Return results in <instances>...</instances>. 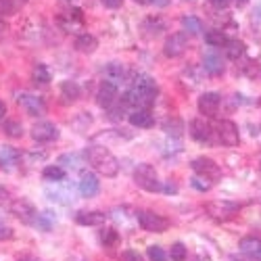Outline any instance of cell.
Masks as SVG:
<instances>
[{
    "label": "cell",
    "mask_w": 261,
    "mask_h": 261,
    "mask_svg": "<svg viewBox=\"0 0 261 261\" xmlns=\"http://www.w3.org/2000/svg\"><path fill=\"white\" fill-rule=\"evenodd\" d=\"M157 94H159V88H157L155 80L146 73H136L132 88L123 94V105L134 107V109H148L155 102Z\"/></svg>",
    "instance_id": "obj_1"
},
{
    "label": "cell",
    "mask_w": 261,
    "mask_h": 261,
    "mask_svg": "<svg viewBox=\"0 0 261 261\" xmlns=\"http://www.w3.org/2000/svg\"><path fill=\"white\" fill-rule=\"evenodd\" d=\"M86 159H88V163L100 173V176H107V178L117 176L119 161L109 148H105V146H88L86 148Z\"/></svg>",
    "instance_id": "obj_2"
},
{
    "label": "cell",
    "mask_w": 261,
    "mask_h": 261,
    "mask_svg": "<svg viewBox=\"0 0 261 261\" xmlns=\"http://www.w3.org/2000/svg\"><path fill=\"white\" fill-rule=\"evenodd\" d=\"M134 182L136 186H140L146 192H159L161 190V182L157 176V169L148 163H140L134 169Z\"/></svg>",
    "instance_id": "obj_3"
},
{
    "label": "cell",
    "mask_w": 261,
    "mask_h": 261,
    "mask_svg": "<svg viewBox=\"0 0 261 261\" xmlns=\"http://www.w3.org/2000/svg\"><path fill=\"white\" fill-rule=\"evenodd\" d=\"M213 134L217 136V140H220L222 144H226V146H238V142H241L238 127L230 119H220V121H217L213 125Z\"/></svg>",
    "instance_id": "obj_4"
},
{
    "label": "cell",
    "mask_w": 261,
    "mask_h": 261,
    "mask_svg": "<svg viewBox=\"0 0 261 261\" xmlns=\"http://www.w3.org/2000/svg\"><path fill=\"white\" fill-rule=\"evenodd\" d=\"M207 213L217 222H226V220H232V217L241 211V205H236L232 201H211L205 205Z\"/></svg>",
    "instance_id": "obj_5"
},
{
    "label": "cell",
    "mask_w": 261,
    "mask_h": 261,
    "mask_svg": "<svg viewBox=\"0 0 261 261\" xmlns=\"http://www.w3.org/2000/svg\"><path fill=\"white\" fill-rule=\"evenodd\" d=\"M190 167L194 169V173H197V176H203V178H207V180H211V182L217 180V178H222L220 165H217L213 159H209V157H197V159H192Z\"/></svg>",
    "instance_id": "obj_6"
},
{
    "label": "cell",
    "mask_w": 261,
    "mask_h": 261,
    "mask_svg": "<svg viewBox=\"0 0 261 261\" xmlns=\"http://www.w3.org/2000/svg\"><path fill=\"white\" fill-rule=\"evenodd\" d=\"M15 100H17L21 107H23L30 115H34V117H40V115H44V113H46V105H44V100H42L40 96H36V94L19 92Z\"/></svg>",
    "instance_id": "obj_7"
},
{
    "label": "cell",
    "mask_w": 261,
    "mask_h": 261,
    "mask_svg": "<svg viewBox=\"0 0 261 261\" xmlns=\"http://www.w3.org/2000/svg\"><path fill=\"white\" fill-rule=\"evenodd\" d=\"M186 46H188L186 34H184V32H173V34L167 36V40H165L163 53H165V57H169V59H176V57L184 55Z\"/></svg>",
    "instance_id": "obj_8"
},
{
    "label": "cell",
    "mask_w": 261,
    "mask_h": 261,
    "mask_svg": "<svg viewBox=\"0 0 261 261\" xmlns=\"http://www.w3.org/2000/svg\"><path fill=\"white\" fill-rule=\"evenodd\" d=\"M138 224L146 232H163L167 230V220L153 211H140L138 213Z\"/></svg>",
    "instance_id": "obj_9"
},
{
    "label": "cell",
    "mask_w": 261,
    "mask_h": 261,
    "mask_svg": "<svg viewBox=\"0 0 261 261\" xmlns=\"http://www.w3.org/2000/svg\"><path fill=\"white\" fill-rule=\"evenodd\" d=\"M32 138L36 142H55L59 138V127L50 121H38L32 127Z\"/></svg>",
    "instance_id": "obj_10"
},
{
    "label": "cell",
    "mask_w": 261,
    "mask_h": 261,
    "mask_svg": "<svg viewBox=\"0 0 261 261\" xmlns=\"http://www.w3.org/2000/svg\"><path fill=\"white\" fill-rule=\"evenodd\" d=\"M11 213L23 224H34V220H36V207L25 199H17L11 205Z\"/></svg>",
    "instance_id": "obj_11"
},
{
    "label": "cell",
    "mask_w": 261,
    "mask_h": 261,
    "mask_svg": "<svg viewBox=\"0 0 261 261\" xmlns=\"http://www.w3.org/2000/svg\"><path fill=\"white\" fill-rule=\"evenodd\" d=\"M96 102L102 109H109L117 102V84L111 82H100L98 90H96Z\"/></svg>",
    "instance_id": "obj_12"
},
{
    "label": "cell",
    "mask_w": 261,
    "mask_h": 261,
    "mask_svg": "<svg viewBox=\"0 0 261 261\" xmlns=\"http://www.w3.org/2000/svg\"><path fill=\"white\" fill-rule=\"evenodd\" d=\"M220 105H222V96L220 94L217 92H205L199 98V111L203 115H207V117H213L217 113V109H220Z\"/></svg>",
    "instance_id": "obj_13"
},
{
    "label": "cell",
    "mask_w": 261,
    "mask_h": 261,
    "mask_svg": "<svg viewBox=\"0 0 261 261\" xmlns=\"http://www.w3.org/2000/svg\"><path fill=\"white\" fill-rule=\"evenodd\" d=\"M190 136L197 142H211L213 127L203 119H192L190 121Z\"/></svg>",
    "instance_id": "obj_14"
},
{
    "label": "cell",
    "mask_w": 261,
    "mask_h": 261,
    "mask_svg": "<svg viewBox=\"0 0 261 261\" xmlns=\"http://www.w3.org/2000/svg\"><path fill=\"white\" fill-rule=\"evenodd\" d=\"M77 188H80V192L84 194V197H94V194H98L100 182H98V178L94 176L92 171H84L82 176H80Z\"/></svg>",
    "instance_id": "obj_15"
},
{
    "label": "cell",
    "mask_w": 261,
    "mask_h": 261,
    "mask_svg": "<svg viewBox=\"0 0 261 261\" xmlns=\"http://www.w3.org/2000/svg\"><path fill=\"white\" fill-rule=\"evenodd\" d=\"M19 163V150L7 144H0V169L13 171Z\"/></svg>",
    "instance_id": "obj_16"
},
{
    "label": "cell",
    "mask_w": 261,
    "mask_h": 261,
    "mask_svg": "<svg viewBox=\"0 0 261 261\" xmlns=\"http://www.w3.org/2000/svg\"><path fill=\"white\" fill-rule=\"evenodd\" d=\"M203 69L209 73V75H222L226 65H224V59L217 55V53H207L203 57Z\"/></svg>",
    "instance_id": "obj_17"
},
{
    "label": "cell",
    "mask_w": 261,
    "mask_h": 261,
    "mask_svg": "<svg viewBox=\"0 0 261 261\" xmlns=\"http://www.w3.org/2000/svg\"><path fill=\"white\" fill-rule=\"evenodd\" d=\"M127 119L134 127H144V129L153 127V123H155V117H153V113H150V109H134Z\"/></svg>",
    "instance_id": "obj_18"
},
{
    "label": "cell",
    "mask_w": 261,
    "mask_h": 261,
    "mask_svg": "<svg viewBox=\"0 0 261 261\" xmlns=\"http://www.w3.org/2000/svg\"><path fill=\"white\" fill-rule=\"evenodd\" d=\"M243 255L251 257V259H261V238L257 236H245L241 245H238Z\"/></svg>",
    "instance_id": "obj_19"
},
{
    "label": "cell",
    "mask_w": 261,
    "mask_h": 261,
    "mask_svg": "<svg viewBox=\"0 0 261 261\" xmlns=\"http://www.w3.org/2000/svg\"><path fill=\"white\" fill-rule=\"evenodd\" d=\"M105 217L107 215L100 213V211H80L75 215V222L80 226H100L105 222Z\"/></svg>",
    "instance_id": "obj_20"
},
{
    "label": "cell",
    "mask_w": 261,
    "mask_h": 261,
    "mask_svg": "<svg viewBox=\"0 0 261 261\" xmlns=\"http://www.w3.org/2000/svg\"><path fill=\"white\" fill-rule=\"evenodd\" d=\"M75 48L80 53H84V55H92L98 48V40L94 36H90V34H80L75 38Z\"/></svg>",
    "instance_id": "obj_21"
},
{
    "label": "cell",
    "mask_w": 261,
    "mask_h": 261,
    "mask_svg": "<svg viewBox=\"0 0 261 261\" xmlns=\"http://www.w3.org/2000/svg\"><path fill=\"white\" fill-rule=\"evenodd\" d=\"M123 65L121 63H107V67H105V77L107 82H111V84H119L123 80Z\"/></svg>",
    "instance_id": "obj_22"
},
{
    "label": "cell",
    "mask_w": 261,
    "mask_h": 261,
    "mask_svg": "<svg viewBox=\"0 0 261 261\" xmlns=\"http://www.w3.org/2000/svg\"><path fill=\"white\" fill-rule=\"evenodd\" d=\"M182 28L186 34L190 36H199L203 32V23H201V19L199 17H194V15H186L182 17Z\"/></svg>",
    "instance_id": "obj_23"
},
{
    "label": "cell",
    "mask_w": 261,
    "mask_h": 261,
    "mask_svg": "<svg viewBox=\"0 0 261 261\" xmlns=\"http://www.w3.org/2000/svg\"><path fill=\"white\" fill-rule=\"evenodd\" d=\"M165 21L161 19V17H148V19H144V23H142V30L146 32V34H153V36H157V34H161V32H165Z\"/></svg>",
    "instance_id": "obj_24"
},
{
    "label": "cell",
    "mask_w": 261,
    "mask_h": 261,
    "mask_svg": "<svg viewBox=\"0 0 261 261\" xmlns=\"http://www.w3.org/2000/svg\"><path fill=\"white\" fill-rule=\"evenodd\" d=\"M224 48H226V57H228L230 61H238V59L245 55V50H247L241 40H228V44H226Z\"/></svg>",
    "instance_id": "obj_25"
},
{
    "label": "cell",
    "mask_w": 261,
    "mask_h": 261,
    "mask_svg": "<svg viewBox=\"0 0 261 261\" xmlns=\"http://www.w3.org/2000/svg\"><path fill=\"white\" fill-rule=\"evenodd\" d=\"M205 42H207L209 46H213V48H224L228 44V38L220 30H211V32L205 34Z\"/></svg>",
    "instance_id": "obj_26"
},
{
    "label": "cell",
    "mask_w": 261,
    "mask_h": 261,
    "mask_svg": "<svg viewBox=\"0 0 261 261\" xmlns=\"http://www.w3.org/2000/svg\"><path fill=\"white\" fill-rule=\"evenodd\" d=\"M61 94H63V98L67 100V102H73V100L80 98V86L75 82H71V80L63 82L61 84Z\"/></svg>",
    "instance_id": "obj_27"
},
{
    "label": "cell",
    "mask_w": 261,
    "mask_h": 261,
    "mask_svg": "<svg viewBox=\"0 0 261 261\" xmlns=\"http://www.w3.org/2000/svg\"><path fill=\"white\" fill-rule=\"evenodd\" d=\"M32 77H34L36 84L44 86V84H48V82L53 80V73H50V69L46 67L44 63H38L36 67H34V71H32Z\"/></svg>",
    "instance_id": "obj_28"
},
{
    "label": "cell",
    "mask_w": 261,
    "mask_h": 261,
    "mask_svg": "<svg viewBox=\"0 0 261 261\" xmlns=\"http://www.w3.org/2000/svg\"><path fill=\"white\" fill-rule=\"evenodd\" d=\"M42 176H44V180H48V182H63L67 173H65V169L61 165H48V167H44V171H42Z\"/></svg>",
    "instance_id": "obj_29"
},
{
    "label": "cell",
    "mask_w": 261,
    "mask_h": 261,
    "mask_svg": "<svg viewBox=\"0 0 261 261\" xmlns=\"http://www.w3.org/2000/svg\"><path fill=\"white\" fill-rule=\"evenodd\" d=\"M100 243L107 247V249H111V247H117L119 245V232L113 230V228H107L100 232Z\"/></svg>",
    "instance_id": "obj_30"
},
{
    "label": "cell",
    "mask_w": 261,
    "mask_h": 261,
    "mask_svg": "<svg viewBox=\"0 0 261 261\" xmlns=\"http://www.w3.org/2000/svg\"><path fill=\"white\" fill-rule=\"evenodd\" d=\"M3 129H5V134H7L9 138H21V136H23V125H21L17 119H9V121H5Z\"/></svg>",
    "instance_id": "obj_31"
},
{
    "label": "cell",
    "mask_w": 261,
    "mask_h": 261,
    "mask_svg": "<svg viewBox=\"0 0 261 261\" xmlns=\"http://www.w3.org/2000/svg\"><path fill=\"white\" fill-rule=\"evenodd\" d=\"M243 71H245V75L251 77L253 82H261V65H259V63H255V61L247 63Z\"/></svg>",
    "instance_id": "obj_32"
},
{
    "label": "cell",
    "mask_w": 261,
    "mask_h": 261,
    "mask_svg": "<svg viewBox=\"0 0 261 261\" xmlns=\"http://www.w3.org/2000/svg\"><path fill=\"white\" fill-rule=\"evenodd\" d=\"M169 257H171V261H184L186 259V247L182 243H173L169 249Z\"/></svg>",
    "instance_id": "obj_33"
},
{
    "label": "cell",
    "mask_w": 261,
    "mask_h": 261,
    "mask_svg": "<svg viewBox=\"0 0 261 261\" xmlns=\"http://www.w3.org/2000/svg\"><path fill=\"white\" fill-rule=\"evenodd\" d=\"M165 132H167L169 136H173V138H180V136H182V123H180L178 119L167 121V123H165Z\"/></svg>",
    "instance_id": "obj_34"
},
{
    "label": "cell",
    "mask_w": 261,
    "mask_h": 261,
    "mask_svg": "<svg viewBox=\"0 0 261 261\" xmlns=\"http://www.w3.org/2000/svg\"><path fill=\"white\" fill-rule=\"evenodd\" d=\"M190 184H192L194 190H201V192H207V190L211 188V180H207V178H203V176H194V178L190 180Z\"/></svg>",
    "instance_id": "obj_35"
},
{
    "label": "cell",
    "mask_w": 261,
    "mask_h": 261,
    "mask_svg": "<svg viewBox=\"0 0 261 261\" xmlns=\"http://www.w3.org/2000/svg\"><path fill=\"white\" fill-rule=\"evenodd\" d=\"M148 259L150 261H167V253L161 249V247H157V245H153V247H148Z\"/></svg>",
    "instance_id": "obj_36"
},
{
    "label": "cell",
    "mask_w": 261,
    "mask_h": 261,
    "mask_svg": "<svg viewBox=\"0 0 261 261\" xmlns=\"http://www.w3.org/2000/svg\"><path fill=\"white\" fill-rule=\"evenodd\" d=\"M13 238V228L0 224V241H11Z\"/></svg>",
    "instance_id": "obj_37"
},
{
    "label": "cell",
    "mask_w": 261,
    "mask_h": 261,
    "mask_svg": "<svg viewBox=\"0 0 261 261\" xmlns=\"http://www.w3.org/2000/svg\"><path fill=\"white\" fill-rule=\"evenodd\" d=\"M13 11V0H0V15Z\"/></svg>",
    "instance_id": "obj_38"
},
{
    "label": "cell",
    "mask_w": 261,
    "mask_h": 261,
    "mask_svg": "<svg viewBox=\"0 0 261 261\" xmlns=\"http://www.w3.org/2000/svg\"><path fill=\"white\" fill-rule=\"evenodd\" d=\"M123 261H142V257L136 251H125L123 253Z\"/></svg>",
    "instance_id": "obj_39"
},
{
    "label": "cell",
    "mask_w": 261,
    "mask_h": 261,
    "mask_svg": "<svg viewBox=\"0 0 261 261\" xmlns=\"http://www.w3.org/2000/svg\"><path fill=\"white\" fill-rule=\"evenodd\" d=\"M102 5H105L107 9H121L123 0H102Z\"/></svg>",
    "instance_id": "obj_40"
},
{
    "label": "cell",
    "mask_w": 261,
    "mask_h": 261,
    "mask_svg": "<svg viewBox=\"0 0 261 261\" xmlns=\"http://www.w3.org/2000/svg\"><path fill=\"white\" fill-rule=\"evenodd\" d=\"M209 3L215 7V9H226L230 5V0H209Z\"/></svg>",
    "instance_id": "obj_41"
},
{
    "label": "cell",
    "mask_w": 261,
    "mask_h": 261,
    "mask_svg": "<svg viewBox=\"0 0 261 261\" xmlns=\"http://www.w3.org/2000/svg\"><path fill=\"white\" fill-rule=\"evenodd\" d=\"M161 190H163V192H169V194H176L178 188L173 186V184H161Z\"/></svg>",
    "instance_id": "obj_42"
},
{
    "label": "cell",
    "mask_w": 261,
    "mask_h": 261,
    "mask_svg": "<svg viewBox=\"0 0 261 261\" xmlns=\"http://www.w3.org/2000/svg\"><path fill=\"white\" fill-rule=\"evenodd\" d=\"M7 32H9V28H7V23L3 19H0V40H5V36H7Z\"/></svg>",
    "instance_id": "obj_43"
},
{
    "label": "cell",
    "mask_w": 261,
    "mask_h": 261,
    "mask_svg": "<svg viewBox=\"0 0 261 261\" xmlns=\"http://www.w3.org/2000/svg\"><path fill=\"white\" fill-rule=\"evenodd\" d=\"M7 199H9V190L0 184V201H7Z\"/></svg>",
    "instance_id": "obj_44"
},
{
    "label": "cell",
    "mask_w": 261,
    "mask_h": 261,
    "mask_svg": "<svg viewBox=\"0 0 261 261\" xmlns=\"http://www.w3.org/2000/svg\"><path fill=\"white\" fill-rule=\"evenodd\" d=\"M148 3H153L155 7H161V9H163V7L169 5V0H148Z\"/></svg>",
    "instance_id": "obj_45"
},
{
    "label": "cell",
    "mask_w": 261,
    "mask_h": 261,
    "mask_svg": "<svg viewBox=\"0 0 261 261\" xmlns=\"http://www.w3.org/2000/svg\"><path fill=\"white\" fill-rule=\"evenodd\" d=\"M5 115H7V105H5V100H0V119Z\"/></svg>",
    "instance_id": "obj_46"
},
{
    "label": "cell",
    "mask_w": 261,
    "mask_h": 261,
    "mask_svg": "<svg viewBox=\"0 0 261 261\" xmlns=\"http://www.w3.org/2000/svg\"><path fill=\"white\" fill-rule=\"evenodd\" d=\"M17 261H40V259H36V257H30V255H25V257H19Z\"/></svg>",
    "instance_id": "obj_47"
},
{
    "label": "cell",
    "mask_w": 261,
    "mask_h": 261,
    "mask_svg": "<svg viewBox=\"0 0 261 261\" xmlns=\"http://www.w3.org/2000/svg\"><path fill=\"white\" fill-rule=\"evenodd\" d=\"M138 5H148V0H136Z\"/></svg>",
    "instance_id": "obj_48"
},
{
    "label": "cell",
    "mask_w": 261,
    "mask_h": 261,
    "mask_svg": "<svg viewBox=\"0 0 261 261\" xmlns=\"http://www.w3.org/2000/svg\"><path fill=\"white\" fill-rule=\"evenodd\" d=\"M236 3H238V5H245V3H247V0H236Z\"/></svg>",
    "instance_id": "obj_49"
}]
</instances>
